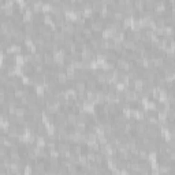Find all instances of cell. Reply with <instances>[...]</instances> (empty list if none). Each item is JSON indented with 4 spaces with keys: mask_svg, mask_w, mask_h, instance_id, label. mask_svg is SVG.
<instances>
[{
    "mask_svg": "<svg viewBox=\"0 0 175 175\" xmlns=\"http://www.w3.org/2000/svg\"><path fill=\"white\" fill-rule=\"evenodd\" d=\"M82 34H84V37H85V39H86L88 41H89V40H90V39H93V36H95V33L92 32V29L89 28V26H85V28H84V30H82Z\"/></svg>",
    "mask_w": 175,
    "mask_h": 175,
    "instance_id": "23",
    "label": "cell"
},
{
    "mask_svg": "<svg viewBox=\"0 0 175 175\" xmlns=\"http://www.w3.org/2000/svg\"><path fill=\"white\" fill-rule=\"evenodd\" d=\"M58 147V140H47V145H45V148L47 149H55V148Z\"/></svg>",
    "mask_w": 175,
    "mask_h": 175,
    "instance_id": "32",
    "label": "cell"
},
{
    "mask_svg": "<svg viewBox=\"0 0 175 175\" xmlns=\"http://www.w3.org/2000/svg\"><path fill=\"white\" fill-rule=\"evenodd\" d=\"M112 34H114L112 30H110V29H103V32H101V39H103V40H111V39H112Z\"/></svg>",
    "mask_w": 175,
    "mask_h": 175,
    "instance_id": "28",
    "label": "cell"
},
{
    "mask_svg": "<svg viewBox=\"0 0 175 175\" xmlns=\"http://www.w3.org/2000/svg\"><path fill=\"white\" fill-rule=\"evenodd\" d=\"M73 88L75 89V92H85L86 90V82L84 80H75Z\"/></svg>",
    "mask_w": 175,
    "mask_h": 175,
    "instance_id": "9",
    "label": "cell"
},
{
    "mask_svg": "<svg viewBox=\"0 0 175 175\" xmlns=\"http://www.w3.org/2000/svg\"><path fill=\"white\" fill-rule=\"evenodd\" d=\"M25 96H26V93H25L23 86H21V88H18V89L14 90V97L18 99V100H21L22 97H25Z\"/></svg>",
    "mask_w": 175,
    "mask_h": 175,
    "instance_id": "25",
    "label": "cell"
},
{
    "mask_svg": "<svg viewBox=\"0 0 175 175\" xmlns=\"http://www.w3.org/2000/svg\"><path fill=\"white\" fill-rule=\"evenodd\" d=\"M3 34H4V32H3V29H2V26H0V39L3 37Z\"/></svg>",
    "mask_w": 175,
    "mask_h": 175,
    "instance_id": "45",
    "label": "cell"
},
{
    "mask_svg": "<svg viewBox=\"0 0 175 175\" xmlns=\"http://www.w3.org/2000/svg\"><path fill=\"white\" fill-rule=\"evenodd\" d=\"M6 156H8V148L4 145H0V159L6 157Z\"/></svg>",
    "mask_w": 175,
    "mask_h": 175,
    "instance_id": "38",
    "label": "cell"
},
{
    "mask_svg": "<svg viewBox=\"0 0 175 175\" xmlns=\"http://www.w3.org/2000/svg\"><path fill=\"white\" fill-rule=\"evenodd\" d=\"M81 15H82V18H85V19H90L93 15V10L92 8H84Z\"/></svg>",
    "mask_w": 175,
    "mask_h": 175,
    "instance_id": "33",
    "label": "cell"
},
{
    "mask_svg": "<svg viewBox=\"0 0 175 175\" xmlns=\"http://www.w3.org/2000/svg\"><path fill=\"white\" fill-rule=\"evenodd\" d=\"M36 104H37V107H39L40 110H43L45 108V106H47V99L44 97V96H37L36 97Z\"/></svg>",
    "mask_w": 175,
    "mask_h": 175,
    "instance_id": "15",
    "label": "cell"
},
{
    "mask_svg": "<svg viewBox=\"0 0 175 175\" xmlns=\"http://www.w3.org/2000/svg\"><path fill=\"white\" fill-rule=\"evenodd\" d=\"M71 44H74V39H73V36H66V39H64V41H63L62 45H63V47H70Z\"/></svg>",
    "mask_w": 175,
    "mask_h": 175,
    "instance_id": "37",
    "label": "cell"
},
{
    "mask_svg": "<svg viewBox=\"0 0 175 175\" xmlns=\"http://www.w3.org/2000/svg\"><path fill=\"white\" fill-rule=\"evenodd\" d=\"M52 47H54V43L52 41H45L44 43V51L45 52H52Z\"/></svg>",
    "mask_w": 175,
    "mask_h": 175,
    "instance_id": "43",
    "label": "cell"
},
{
    "mask_svg": "<svg viewBox=\"0 0 175 175\" xmlns=\"http://www.w3.org/2000/svg\"><path fill=\"white\" fill-rule=\"evenodd\" d=\"M26 114H28V108H26V107H23V106H19L15 110V116H18V118H23Z\"/></svg>",
    "mask_w": 175,
    "mask_h": 175,
    "instance_id": "24",
    "label": "cell"
},
{
    "mask_svg": "<svg viewBox=\"0 0 175 175\" xmlns=\"http://www.w3.org/2000/svg\"><path fill=\"white\" fill-rule=\"evenodd\" d=\"M73 39H74V43H75V44H85V43L88 41V40L84 37L82 33H81V34H77V33H74Z\"/></svg>",
    "mask_w": 175,
    "mask_h": 175,
    "instance_id": "20",
    "label": "cell"
},
{
    "mask_svg": "<svg viewBox=\"0 0 175 175\" xmlns=\"http://www.w3.org/2000/svg\"><path fill=\"white\" fill-rule=\"evenodd\" d=\"M142 30H133V41L134 43H138L141 41V39H142Z\"/></svg>",
    "mask_w": 175,
    "mask_h": 175,
    "instance_id": "30",
    "label": "cell"
},
{
    "mask_svg": "<svg viewBox=\"0 0 175 175\" xmlns=\"http://www.w3.org/2000/svg\"><path fill=\"white\" fill-rule=\"evenodd\" d=\"M34 92L37 96H44L45 93V85H39V86H34Z\"/></svg>",
    "mask_w": 175,
    "mask_h": 175,
    "instance_id": "34",
    "label": "cell"
},
{
    "mask_svg": "<svg viewBox=\"0 0 175 175\" xmlns=\"http://www.w3.org/2000/svg\"><path fill=\"white\" fill-rule=\"evenodd\" d=\"M85 82H86V89H89V90H99V84L95 77H90Z\"/></svg>",
    "mask_w": 175,
    "mask_h": 175,
    "instance_id": "10",
    "label": "cell"
},
{
    "mask_svg": "<svg viewBox=\"0 0 175 175\" xmlns=\"http://www.w3.org/2000/svg\"><path fill=\"white\" fill-rule=\"evenodd\" d=\"M123 13L122 11H111V15H110V19L112 21H122L123 19Z\"/></svg>",
    "mask_w": 175,
    "mask_h": 175,
    "instance_id": "17",
    "label": "cell"
},
{
    "mask_svg": "<svg viewBox=\"0 0 175 175\" xmlns=\"http://www.w3.org/2000/svg\"><path fill=\"white\" fill-rule=\"evenodd\" d=\"M58 151H59V157L67 159L71 153V144L69 141H58Z\"/></svg>",
    "mask_w": 175,
    "mask_h": 175,
    "instance_id": "1",
    "label": "cell"
},
{
    "mask_svg": "<svg viewBox=\"0 0 175 175\" xmlns=\"http://www.w3.org/2000/svg\"><path fill=\"white\" fill-rule=\"evenodd\" d=\"M138 159L140 160H148V151L147 149H140L138 151Z\"/></svg>",
    "mask_w": 175,
    "mask_h": 175,
    "instance_id": "41",
    "label": "cell"
},
{
    "mask_svg": "<svg viewBox=\"0 0 175 175\" xmlns=\"http://www.w3.org/2000/svg\"><path fill=\"white\" fill-rule=\"evenodd\" d=\"M64 39H66V34H64V33H63L62 30H58V32H54V33H52V41L56 43V44H59L60 47H62L63 41H64Z\"/></svg>",
    "mask_w": 175,
    "mask_h": 175,
    "instance_id": "6",
    "label": "cell"
},
{
    "mask_svg": "<svg viewBox=\"0 0 175 175\" xmlns=\"http://www.w3.org/2000/svg\"><path fill=\"white\" fill-rule=\"evenodd\" d=\"M44 70H45V66L43 64H34V74H44Z\"/></svg>",
    "mask_w": 175,
    "mask_h": 175,
    "instance_id": "39",
    "label": "cell"
},
{
    "mask_svg": "<svg viewBox=\"0 0 175 175\" xmlns=\"http://www.w3.org/2000/svg\"><path fill=\"white\" fill-rule=\"evenodd\" d=\"M86 19H85V18H82V17H80V18H75V19H74V25L75 26H86Z\"/></svg>",
    "mask_w": 175,
    "mask_h": 175,
    "instance_id": "35",
    "label": "cell"
},
{
    "mask_svg": "<svg viewBox=\"0 0 175 175\" xmlns=\"http://www.w3.org/2000/svg\"><path fill=\"white\" fill-rule=\"evenodd\" d=\"M23 55V60L25 63H30V64H33V54H30V52H25Z\"/></svg>",
    "mask_w": 175,
    "mask_h": 175,
    "instance_id": "36",
    "label": "cell"
},
{
    "mask_svg": "<svg viewBox=\"0 0 175 175\" xmlns=\"http://www.w3.org/2000/svg\"><path fill=\"white\" fill-rule=\"evenodd\" d=\"M112 40L114 43H122L125 40V30H119V32H114L112 34Z\"/></svg>",
    "mask_w": 175,
    "mask_h": 175,
    "instance_id": "13",
    "label": "cell"
},
{
    "mask_svg": "<svg viewBox=\"0 0 175 175\" xmlns=\"http://www.w3.org/2000/svg\"><path fill=\"white\" fill-rule=\"evenodd\" d=\"M43 23H45L48 26L54 25V15L52 14H43Z\"/></svg>",
    "mask_w": 175,
    "mask_h": 175,
    "instance_id": "21",
    "label": "cell"
},
{
    "mask_svg": "<svg viewBox=\"0 0 175 175\" xmlns=\"http://www.w3.org/2000/svg\"><path fill=\"white\" fill-rule=\"evenodd\" d=\"M52 3H54V4H60L62 3V0H51Z\"/></svg>",
    "mask_w": 175,
    "mask_h": 175,
    "instance_id": "44",
    "label": "cell"
},
{
    "mask_svg": "<svg viewBox=\"0 0 175 175\" xmlns=\"http://www.w3.org/2000/svg\"><path fill=\"white\" fill-rule=\"evenodd\" d=\"M118 58H119V55H118V54H115L114 51H108V52H107L106 60H107V62H112V63H115V62L118 60Z\"/></svg>",
    "mask_w": 175,
    "mask_h": 175,
    "instance_id": "19",
    "label": "cell"
},
{
    "mask_svg": "<svg viewBox=\"0 0 175 175\" xmlns=\"http://www.w3.org/2000/svg\"><path fill=\"white\" fill-rule=\"evenodd\" d=\"M145 134H147L151 140H157V138H160V127L157 125H148Z\"/></svg>",
    "mask_w": 175,
    "mask_h": 175,
    "instance_id": "2",
    "label": "cell"
},
{
    "mask_svg": "<svg viewBox=\"0 0 175 175\" xmlns=\"http://www.w3.org/2000/svg\"><path fill=\"white\" fill-rule=\"evenodd\" d=\"M95 163L99 166L101 164H106V159H104V155L101 152H96V156H95Z\"/></svg>",
    "mask_w": 175,
    "mask_h": 175,
    "instance_id": "22",
    "label": "cell"
},
{
    "mask_svg": "<svg viewBox=\"0 0 175 175\" xmlns=\"http://www.w3.org/2000/svg\"><path fill=\"white\" fill-rule=\"evenodd\" d=\"M144 4H145L144 0H134L133 2V7L137 11H144Z\"/></svg>",
    "mask_w": 175,
    "mask_h": 175,
    "instance_id": "27",
    "label": "cell"
},
{
    "mask_svg": "<svg viewBox=\"0 0 175 175\" xmlns=\"http://www.w3.org/2000/svg\"><path fill=\"white\" fill-rule=\"evenodd\" d=\"M85 99L90 100V101H95V99H96V90H89V89H86V90H85Z\"/></svg>",
    "mask_w": 175,
    "mask_h": 175,
    "instance_id": "29",
    "label": "cell"
},
{
    "mask_svg": "<svg viewBox=\"0 0 175 175\" xmlns=\"http://www.w3.org/2000/svg\"><path fill=\"white\" fill-rule=\"evenodd\" d=\"M122 49H123V47H122V43H115V44H114V48H112V51L115 52V54L121 55Z\"/></svg>",
    "mask_w": 175,
    "mask_h": 175,
    "instance_id": "42",
    "label": "cell"
},
{
    "mask_svg": "<svg viewBox=\"0 0 175 175\" xmlns=\"http://www.w3.org/2000/svg\"><path fill=\"white\" fill-rule=\"evenodd\" d=\"M21 71L22 75H33L34 74V66L30 64V63H23L21 66Z\"/></svg>",
    "mask_w": 175,
    "mask_h": 175,
    "instance_id": "7",
    "label": "cell"
},
{
    "mask_svg": "<svg viewBox=\"0 0 175 175\" xmlns=\"http://www.w3.org/2000/svg\"><path fill=\"white\" fill-rule=\"evenodd\" d=\"M100 41H101V40H97V39H95V37H93V39H90V40L88 41L89 47H90V49L95 52V54L100 49Z\"/></svg>",
    "mask_w": 175,
    "mask_h": 175,
    "instance_id": "12",
    "label": "cell"
},
{
    "mask_svg": "<svg viewBox=\"0 0 175 175\" xmlns=\"http://www.w3.org/2000/svg\"><path fill=\"white\" fill-rule=\"evenodd\" d=\"M66 121L69 126H74L77 123V112H73V111H69L66 115Z\"/></svg>",
    "mask_w": 175,
    "mask_h": 175,
    "instance_id": "11",
    "label": "cell"
},
{
    "mask_svg": "<svg viewBox=\"0 0 175 175\" xmlns=\"http://www.w3.org/2000/svg\"><path fill=\"white\" fill-rule=\"evenodd\" d=\"M60 30L64 33L66 36H73L74 32H75V25H74V22H70V21H66L64 25L60 28Z\"/></svg>",
    "mask_w": 175,
    "mask_h": 175,
    "instance_id": "5",
    "label": "cell"
},
{
    "mask_svg": "<svg viewBox=\"0 0 175 175\" xmlns=\"http://www.w3.org/2000/svg\"><path fill=\"white\" fill-rule=\"evenodd\" d=\"M134 45H136V43H134L133 40H123V41H122V47H123V49H126V51H133Z\"/></svg>",
    "mask_w": 175,
    "mask_h": 175,
    "instance_id": "16",
    "label": "cell"
},
{
    "mask_svg": "<svg viewBox=\"0 0 175 175\" xmlns=\"http://www.w3.org/2000/svg\"><path fill=\"white\" fill-rule=\"evenodd\" d=\"M90 2H93V0H90Z\"/></svg>",
    "mask_w": 175,
    "mask_h": 175,
    "instance_id": "46",
    "label": "cell"
},
{
    "mask_svg": "<svg viewBox=\"0 0 175 175\" xmlns=\"http://www.w3.org/2000/svg\"><path fill=\"white\" fill-rule=\"evenodd\" d=\"M52 6H54V3L52 2H44L43 3V8H41V14H51Z\"/></svg>",
    "mask_w": 175,
    "mask_h": 175,
    "instance_id": "18",
    "label": "cell"
},
{
    "mask_svg": "<svg viewBox=\"0 0 175 175\" xmlns=\"http://www.w3.org/2000/svg\"><path fill=\"white\" fill-rule=\"evenodd\" d=\"M22 77L21 75H14V77H10V82L8 85H7L6 88H11V89H18V88H21L22 86Z\"/></svg>",
    "mask_w": 175,
    "mask_h": 175,
    "instance_id": "3",
    "label": "cell"
},
{
    "mask_svg": "<svg viewBox=\"0 0 175 175\" xmlns=\"http://www.w3.org/2000/svg\"><path fill=\"white\" fill-rule=\"evenodd\" d=\"M92 3V10L95 11V13H99L100 10H101V7H103V2L101 0H93Z\"/></svg>",
    "mask_w": 175,
    "mask_h": 175,
    "instance_id": "26",
    "label": "cell"
},
{
    "mask_svg": "<svg viewBox=\"0 0 175 175\" xmlns=\"http://www.w3.org/2000/svg\"><path fill=\"white\" fill-rule=\"evenodd\" d=\"M63 13V10H62V3L60 4H54L52 6V11H51V14L52 15H58V14H62Z\"/></svg>",
    "mask_w": 175,
    "mask_h": 175,
    "instance_id": "31",
    "label": "cell"
},
{
    "mask_svg": "<svg viewBox=\"0 0 175 175\" xmlns=\"http://www.w3.org/2000/svg\"><path fill=\"white\" fill-rule=\"evenodd\" d=\"M44 66L45 67H51V66H55V60H54V54L52 52H44Z\"/></svg>",
    "mask_w": 175,
    "mask_h": 175,
    "instance_id": "8",
    "label": "cell"
},
{
    "mask_svg": "<svg viewBox=\"0 0 175 175\" xmlns=\"http://www.w3.org/2000/svg\"><path fill=\"white\" fill-rule=\"evenodd\" d=\"M85 155H86V159H88V162H89V163H95V156H96V152H93V151H88Z\"/></svg>",
    "mask_w": 175,
    "mask_h": 175,
    "instance_id": "40",
    "label": "cell"
},
{
    "mask_svg": "<svg viewBox=\"0 0 175 175\" xmlns=\"http://www.w3.org/2000/svg\"><path fill=\"white\" fill-rule=\"evenodd\" d=\"M22 30H23L25 34H29V36H32V37H36L37 34H39V32H37V28L32 23V22H29V23H23V26H22Z\"/></svg>",
    "mask_w": 175,
    "mask_h": 175,
    "instance_id": "4",
    "label": "cell"
},
{
    "mask_svg": "<svg viewBox=\"0 0 175 175\" xmlns=\"http://www.w3.org/2000/svg\"><path fill=\"white\" fill-rule=\"evenodd\" d=\"M43 60H44V54H40V52H34L33 54V66L34 64H41L43 63ZM44 64V63H43Z\"/></svg>",
    "mask_w": 175,
    "mask_h": 175,
    "instance_id": "14",
    "label": "cell"
}]
</instances>
